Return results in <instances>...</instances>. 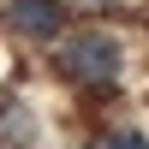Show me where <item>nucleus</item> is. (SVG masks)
<instances>
[{"mask_svg": "<svg viewBox=\"0 0 149 149\" xmlns=\"http://www.w3.org/2000/svg\"><path fill=\"white\" fill-rule=\"evenodd\" d=\"M6 24L18 36H30V42H54L60 36V0H12Z\"/></svg>", "mask_w": 149, "mask_h": 149, "instance_id": "obj_2", "label": "nucleus"}, {"mask_svg": "<svg viewBox=\"0 0 149 149\" xmlns=\"http://www.w3.org/2000/svg\"><path fill=\"white\" fill-rule=\"evenodd\" d=\"M95 149H149V137H143V131H107Z\"/></svg>", "mask_w": 149, "mask_h": 149, "instance_id": "obj_4", "label": "nucleus"}, {"mask_svg": "<svg viewBox=\"0 0 149 149\" xmlns=\"http://www.w3.org/2000/svg\"><path fill=\"white\" fill-rule=\"evenodd\" d=\"M119 66H125V54H119V42L107 30H78L66 48H60V72H66L72 84H113Z\"/></svg>", "mask_w": 149, "mask_h": 149, "instance_id": "obj_1", "label": "nucleus"}, {"mask_svg": "<svg viewBox=\"0 0 149 149\" xmlns=\"http://www.w3.org/2000/svg\"><path fill=\"white\" fill-rule=\"evenodd\" d=\"M78 6H107V0H78Z\"/></svg>", "mask_w": 149, "mask_h": 149, "instance_id": "obj_5", "label": "nucleus"}, {"mask_svg": "<svg viewBox=\"0 0 149 149\" xmlns=\"http://www.w3.org/2000/svg\"><path fill=\"white\" fill-rule=\"evenodd\" d=\"M36 131H42V125H36L30 107H18V102L0 107V143H6V149H30V143H36Z\"/></svg>", "mask_w": 149, "mask_h": 149, "instance_id": "obj_3", "label": "nucleus"}]
</instances>
